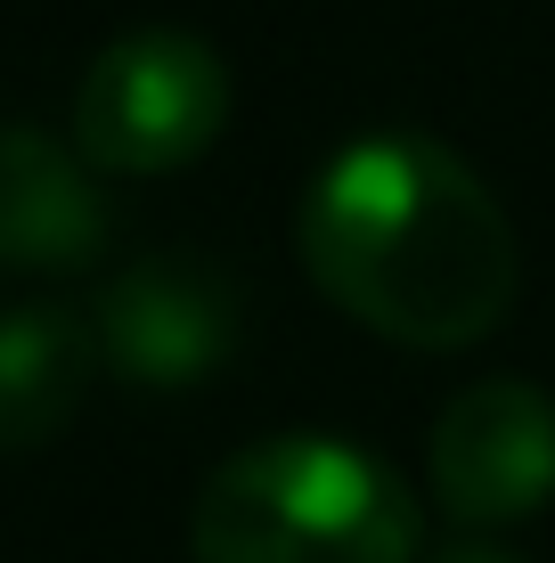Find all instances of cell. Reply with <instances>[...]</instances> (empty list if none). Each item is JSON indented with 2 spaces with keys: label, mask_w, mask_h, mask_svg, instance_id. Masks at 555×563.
<instances>
[{
  "label": "cell",
  "mask_w": 555,
  "mask_h": 563,
  "mask_svg": "<svg viewBox=\"0 0 555 563\" xmlns=\"http://www.w3.org/2000/svg\"><path fill=\"white\" fill-rule=\"evenodd\" d=\"M99 367L107 360H99L90 310H66V302L0 310V457L42 450L49 433H66Z\"/></svg>",
  "instance_id": "7"
},
{
  "label": "cell",
  "mask_w": 555,
  "mask_h": 563,
  "mask_svg": "<svg viewBox=\"0 0 555 563\" xmlns=\"http://www.w3.org/2000/svg\"><path fill=\"white\" fill-rule=\"evenodd\" d=\"M237 82H229L221 49L180 25H140L82 66L74 82V147L107 172V180H164L188 172L204 147L229 131Z\"/></svg>",
  "instance_id": "3"
},
{
  "label": "cell",
  "mask_w": 555,
  "mask_h": 563,
  "mask_svg": "<svg viewBox=\"0 0 555 563\" xmlns=\"http://www.w3.org/2000/svg\"><path fill=\"white\" fill-rule=\"evenodd\" d=\"M90 327H99V360L140 393H197L204 376H221L237 360L245 335V295L221 262L204 254H140L123 262L90 302Z\"/></svg>",
  "instance_id": "4"
},
{
  "label": "cell",
  "mask_w": 555,
  "mask_h": 563,
  "mask_svg": "<svg viewBox=\"0 0 555 563\" xmlns=\"http://www.w3.org/2000/svg\"><path fill=\"white\" fill-rule=\"evenodd\" d=\"M295 254L352 327L409 352H466L499 335L523 295L507 205L425 131H368L335 147L302 188Z\"/></svg>",
  "instance_id": "1"
},
{
  "label": "cell",
  "mask_w": 555,
  "mask_h": 563,
  "mask_svg": "<svg viewBox=\"0 0 555 563\" xmlns=\"http://www.w3.org/2000/svg\"><path fill=\"white\" fill-rule=\"evenodd\" d=\"M433 507L466 531L531 522L555 498V400L531 376H482L425 433Z\"/></svg>",
  "instance_id": "5"
},
{
  "label": "cell",
  "mask_w": 555,
  "mask_h": 563,
  "mask_svg": "<svg viewBox=\"0 0 555 563\" xmlns=\"http://www.w3.org/2000/svg\"><path fill=\"white\" fill-rule=\"evenodd\" d=\"M425 563H523L514 548H499V539H482V531H466V539H449L442 555H425Z\"/></svg>",
  "instance_id": "8"
},
{
  "label": "cell",
  "mask_w": 555,
  "mask_h": 563,
  "mask_svg": "<svg viewBox=\"0 0 555 563\" xmlns=\"http://www.w3.org/2000/svg\"><path fill=\"white\" fill-rule=\"evenodd\" d=\"M425 507L376 450L335 433L245 441L188 507L197 563H417Z\"/></svg>",
  "instance_id": "2"
},
{
  "label": "cell",
  "mask_w": 555,
  "mask_h": 563,
  "mask_svg": "<svg viewBox=\"0 0 555 563\" xmlns=\"http://www.w3.org/2000/svg\"><path fill=\"white\" fill-rule=\"evenodd\" d=\"M99 254H107L99 164L33 123H9L0 131V269L74 278Z\"/></svg>",
  "instance_id": "6"
}]
</instances>
